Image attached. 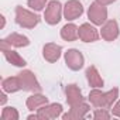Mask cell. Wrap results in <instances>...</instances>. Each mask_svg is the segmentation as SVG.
<instances>
[{
    "mask_svg": "<svg viewBox=\"0 0 120 120\" xmlns=\"http://www.w3.org/2000/svg\"><path fill=\"white\" fill-rule=\"evenodd\" d=\"M38 114V120H52L56 119L58 116L62 114V105L59 103H47L44 106H41L37 110Z\"/></svg>",
    "mask_w": 120,
    "mask_h": 120,
    "instance_id": "8992f818",
    "label": "cell"
},
{
    "mask_svg": "<svg viewBox=\"0 0 120 120\" xmlns=\"http://www.w3.org/2000/svg\"><path fill=\"white\" fill-rule=\"evenodd\" d=\"M44 19L49 26H55L61 21L62 19V4L58 0H52L48 3L45 13H44Z\"/></svg>",
    "mask_w": 120,
    "mask_h": 120,
    "instance_id": "3957f363",
    "label": "cell"
},
{
    "mask_svg": "<svg viewBox=\"0 0 120 120\" xmlns=\"http://www.w3.org/2000/svg\"><path fill=\"white\" fill-rule=\"evenodd\" d=\"M0 19H2V28H3V27H4V17L2 16V17H0Z\"/></svg>",
    "mask_w": 120,
    "mask_h": 120,
    "instance_id": "484cf974",
    "label": "cell"
},
{
    "mask_svg": "<svg viewBox=\"0 0 120 120\" xmlns=\"http://www.w3.org/2000/svg\"><path fill=\"white\" fill-rule=\"evenodd\" d=\"M47 2H48V0H28L27 4H28V7H31L33 10L40 11V10H42V9L45 7V3H47Z\"/></svg>",
    "mask_w": 120,
    "mask_h": 120,
    "instance_id": "44dd1931",
    "label": "cell"
},
{
    "mask_svg": "<svg viewBox=\"0 0 120 120\" xmlns=\"http://www.w3.org/2000/svg\"><path fill=\"white\" fill-rule=\"evenodd\" d=\"M78 33H79V27H76L75 24L69 23V24H67V26L62 27V30H61V37H62L65 41H75V40L79 37Z\"/></svg>",
    "mask_w": 120,
    "mask_h": 120,
    "instance_id": "ac0fdd59",
    "label": "cell"
},
{
    "mask_svg": "<svg viewBox=\"0 0 120 120\" xmlns=\"http://www.w3.org/2000/svg\"><path fill=\"white\" fill-rule=\"evenodd\" d=\"M19 112L14 107H4L2 112V120H19Z\"/></svg>",
    "mask_w": 120,
    "mask_h": 120,
    "instance_id": "ffe728a7",
    "label": "cell"
},
{
    "mask_svg": "<svg viewBox=\"0 0 120 120\" xmlns=\"http://www.w3.org/2000/svg\"><path fill=\"white\" fill-rule=\"evenodd\" d=\"M83 62H85V58H83L81 51L72 48V49H68L65 52V64H67V67L69 69L79 71L83 67Z\"/></svg>",
    "mask_w": 120,
    "mask_h": 120,
    "instance_id": "52a82bcc",
    "label": "cell"
},
{
    "mask_svg": "<svg viewBox=\"0 0 120 120\" xmlns=\"http://www.w3.org/2000/svg\"><path fill=\"white\" fill-rule=\"evenodd\" d=\"M112 114L116 116V117H120V100L113 106V109H112Z\"/></svg>",
    "mask_w": 120,
    "mask_h": 120,
    "instance_id": "603a6c76",
    "label": "cell"
},
{
    "mask_svg": "<svg viewBox=\"0 0 120 120\" xmlns=\"http://www.w3.org/2000/svg\"><path fill=\"white\" fill-rule=\"evenodd\" d=\"M89 110H90L89 105L85 103V102H82V103H79L76 106H72L68 113L62 114V119L64 120H78V119H83Z\"/></svg>",
    "mask_w": 120,
    "mask_h": 120,
    "instance_id": "7c38bea8",
    "label": "cell"
},
{
    "mask_svg": "<svg viewBox=\"0 0 120 120\" xmlns=\"http://www.w3.org/2000/svg\"><path fill=\"white\" fill-rule=\"evenodd\" d=\"M0 48H2V52H3L4 58L7 59L10 64H13L14 67H26V65H27L26 59H23L16 51H13V49L10 48V45H9L4 40H2V42H0Z\"/></svg>",
    "mask_w": 120,
    "mask_h": 120,
    "instance_id": "9c48e42d",
    "label": "cell"
},
{
    "mask_svg": "<svg viewBox=\"0 0 120 120\" xmlns=\"http://www.w3.org/2000/svg\"><path fill=\"white\" fill-rule=\"evenodd\" d=\"M21 89L27 92H41V85L38 83L35 75L31 71H23L19 74Z\"/></svg>",
    "mask_w": 120,
    "mask_h": 120,
    "instance_id": "5b68a950",
    "label": "cell"
},
{
    "mask_svg": "<svg viewBox=\"0 0 120 120\" xmlns=\"http://www.w3.org/2000/svg\"><path fill=\"white\" fill-rule=\"evenodd\" d=\"M0 98H2V99H0V103L4 105V103H6V99H7V98H6V95H4V93H2V95H0Z\"/></svg>",
    "mask_w": 120,
    "mask_h": 120,
    "instance_id": "d4e9b609",
    "label": "cell"
},
{
    "mask_svg": "<svg viewBox=\"0 0 120 120\" xmlns=\"http://www.w3.org/2000/svg\"><path fill=\"white\" fill-rule=\"evenodd\" d=\"M93 117H95L96 120H102V119H103V120H109V119H110V114H109V112H106V109L99 107V109L95 110Z\"/></svg>",
    "mask_w": 120,
    "mask_h": 120,
    "instance_id": "7402d4cb",
    "label": "cell"
},
{
    "mask_svg": "<svg viewBox=\"0 0 120 120\" xmlns=\"http://www.w3.org/2000/svg\"><path fill=\"white\" fill-rule=\"evenodd\" d=\"M98 3H100V4H103V6H107V4H112V3H114L116 0H96Z\"/></svg>",
    "mask_w": 120,
    "mask_h": 120,
    "instance_id": "cb8c5ba5",
    "label": "cell"
},
{
    "mask_svg": "<svg viewBox=\"0 0 120 120\" xmlns=\"http://www.w3.org/2000/svg\"><path fill=\"white\" fill-rule=\"evenodd\" d=\"M82 14H83V6H82L81 2H78V0H69V2H67V4L64 6V17L68 21L76 20Z\"/></svg>",
    "mask_w": 120,
    "mask_h": 120,
    "instance_id": "ba28073f",
    "label": "cell"
},
{
    "mask_svg": "<svg viewBox=\"0 0 120 120\" xmlns=\"http://www.w3.org/2000/svg\"><path fill=\"white\" fill-rule=\"evenodd\" d=\"M2 88H3L4 92H9V93H13V92L20 90V89H21L20 78H19V76H10V78L3 79V82H2Z\"/></svg>",
    "mask_w": 120,
    "mask_h": 120,
    "instance_id": "d6986e66",
    "label": "cell"
},
{
    "mask_svg": "<svg viewBox=\"0 0 120 120\" xmlns=\"http://www.w3.org/2000/svg\"><path fill=\"white\" fill-rule=\"evenodd\" d=\"M86 79L92 88H102L103 86V79L99 75L96 67H89L86 69Z\"/></svg>",
    "mask_w": 120,
    "mask_h": 120,
    "instance_id": "e0dca14e",
    "label": "cell"
},
{
    "mask_svg": "<svg viewBox=\"0 0 120 120\" xmlns=\"http://www.w3.org/2000/svg\"><path fill=\"white\" fill-rule=\"evenodd\" d=\"M100 35L105 41H113L119 37V24L116 20H109L102 26Z\"/></svg>",
    "mask_w": 120,
    "mask_h": 120,
    "instance_id": "8fae6325",
    "label": "cell"
},
{
    "mask_svg": "<svg viewBox=\"0 0 120 120\" xmlns=\"http://www.w3.org/2000/svg\"><path fill=\"white\" fill-rule=\"evenodd\" d=\"M65 95H67V102H68V105H69L71 107H72V106H76V105H79V103L83 102L82 92H81L79 86L75 85V83H71V85L67 86Z\"/></svg>",
    "mask_w": 120,
    "mask_h": 120,
    "instance_id": "4fadbf2b",
    "label": "cell"
},
{
    "mask_svg": "<svg viewBox=\"0 0 120 120\" xmlns=\"http://www.w3.org/2000/svg\"><path fill=\"white\" fill-rule=\"evenodd\" d=\"M119 98V89L114 88L109 92H102L98 88L92 89L89 92V102L95 106V107H102V109H112L113 103L116 102V99Z\"/></svg>",
    "mask_w": 120,
    "mask_h": 120,
    "instance_id": "6da1fadb",
    "label": "cell"
},
{
    "mask_svg": "<svg viewBox=\"0 0 120 120\" xmlns=\"http://www.w3.org/2000/svg\"><path fill=\"white\" fill-rule=\"evenodd\" d=\"M4 41L10 45V47H16V48H21V47H27L30 44V40L19 33H11L9 37L4 38Z\"/></svg>",
    "mask_w": 120,
    "mask_h": 120,
    "instance_id": "2e32d148",
    "label": "cell"
},
{
    "mask_svg": "<svg viewBox=\"0 0 120 120\" xmlns=\"http://www.w3.org/2000/svg\"><path fill=\"white\" fill-rule=\"evenodd\" d=\"M47 103H48V98L44 96V95H41L40 92L31 95L30 98H27V102H26L27 109H30V110H38L41 106H44Z\"/></svg>",
    "mask_w": 120,
    "mask_h": 120,
    "instance_id": "9a60e30c",
    "label": "cell"
},
{
    "mask_svg": "<svg viewBox=\"0 0 120 120\" xmlns=\"http://www.w3.org/2000/svg\"><path fill=\"white\" fill-rule=\"evenodd\" d=\"M61 54H62L61 45H56L54 42H48L42 48V56L48 62H56L58 59L61 58Z\"/></svg>",
    "mask_w": 120,
    "mask_h": 120,
    "instance_id": "30bf717a",
    "label": "cell"
},
{
    "mask_svg": "<svg viewBox=\"0 0 120 120\" xmlns=\"http://www.w3.org/2000/svg\"><path fill=\"white\" fill-rule=\"evenodd\" d=\"M16 21L23 28H34L40 23V17L34 14L33 11L26 10L21 6H17L16 7Z\"/></svg>",
    "mask_w": 120,
    "mask_h": 120,
    "instance_id": "7a4b0ae2",
    "label": "cell"
},
{
    "mask_svg": "<svg viewBox=\"0 0 120 120\" xmlns=\"http://www.w3.org/2000/svg\"><path fill=\"white\" fill-rule=\"evenodd\" d=\"M88 17L95 26H102L107 20V9L103 4L95 2L90 4V7L88 10Z\"/></svg>",
    "mask_w": 120,
    "mask_h": 120,
    "instance_id": "277c9868",
    "label": "cell"
},
{
    "mask_svg": "<svg viewBox=\"0 0 120 120\" xmlns=\"http://www.w3.org/2000/svg\"><path fill=\"white\" fill-rule=\"evenodd\" d=\"M79 38L83 41V42H93L99 38V34H98V30L90 26L89 23H83L81 27H79Z\"/></svg>",
    "mask_w": 120,
    "mask_h": 120,
    "instance_id": "5bb4252c",
    "label": "cell"
}]
</instances>
